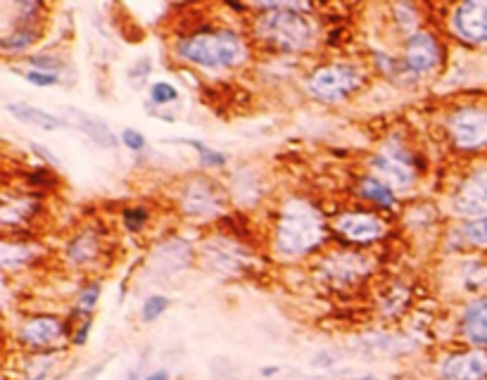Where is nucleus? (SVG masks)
I'll use <instances>...</instances> for the list:
<instances>
[{"label":"nucleus","instance_id":"obj_23","mask_svg":"<svg viewBox=\"0 0 487 380\" xmlns=\"http://www.w3.org/2000/svg\"><path fill=\"white\" fill-rule=\"evenodd\" d=\"M38 259L36 247L29 245V242H10L5 240L3 247H0V264H3L5 271H15V269H24Z\"/></svg>","mask_w":487,"mask_h":380},{"label":"nucleus","instance_id":"obj_22","mask_svg":"<svg viewBox=\"0 0 487 380\" xmlns=\"http://www.w3.org/2000/svg\"><path fill=\"white\" fill-rule=\"evenodd\" d=\"M40 33L43 31L38 26H12L0 38V50H3L5 57L24 55L29 48H33L40 40Z\"/></svg>","mask_w":487,"mask_h":380},{"label":"nucleus","instance_id":"obj_41","mask_svg":"<svg viewBox=\"0 0 487 380\" xmlns=\"http://www.w3.org/2000/svg\"><path fill=\"white\" fill-rule=\"evenodd\" d=\"M50 380H69V371H62V373H57V376H52Z\"/></svg>","mask_w":487,"mask_h":380},{"label":"nucleus","instance_id":"obj_1","mask_svg":"<svg viewBox=\"0 0 487 380\" xmlns=\"http://www.w3.org/2000/svg\"><path fill=\"white\" fill-rule=\"evenodd\" d=\"M254 10H259V17H254L252 33L264 48L288 55H300L314 48L316 26L309 17L314 5L267 3L254 5Z\"/></svg>","mask_w":487,"mask_h":380},{"label":"nucleus","instance_id":"obj_27","mask_svg":"<svg viewBox=\"0 0 487 380\" xmlns=\"http://www.w3.org/2000/svg\"><path fill=\"white\" fill-rule=\"evenodd\" d=\"M176 142H184V145L193 147L195 155H198V162H200L202 169L214 172V169H224L228 164V157L224 152L214 150V147H209V145H205V142H200V140H188L186 138V140H176Z\"/></svg>","mask_w":487,"mask_h":380},{"label":"nucleus","instance_id":"obj_31","mask_svg":"<svg viewBox=\"0 0 487 380\" xmlns=\"http://www.w3.org/2000/svg\"><path fill=\"white\" fill-rule=\"evenodd\" d=\"M172 307V300L167 295H150L140 307V321L143 323H155L157 318H162V314Z\"/></svg>","mask_w":487,"mask_h":380},{"label":"nucleus","instance_id":"obj_10","mask_svg":"<svg viewBox=\"0 0 487 380\" xmlns=\"http://www.w3.org/2000/svg\"><path fill=\"white\" fill-rule=\"evenodd\" d=\"M69 323L55 314H31L17 328V342L31 352H52L65 345Z\"/></svg>","mask_w":487,"mask_h":380},{"label":"nucleus","instance_id":"obj_7","mask_svg":"<svg viewBox=\"0 0 487 380\" xmlns=\"http://www.w3.org/2000/svg\"><path fill=\"white\" fill-rule=\"evenodd\" d=\"M319 276L335 290H349L362 285L374 274V259L362 250H335L323 255L319 264Z\"/></svg>","mask_w":487,"mask_h":380},{"label":"nucleus","instance_id":"obj_2","mask_svg":"<svg viewBox=\"0 0 487 380\" xmlns=\"http://www.w3.org/2000/svg\"><path fill=\"white\" fill-rule=\"evenodd\" d=\"M328 238L326 216L304 198L283 202L274 226V250L286 259H302L319 250Z\"/></svg>","mask_w":487,"mask_h":380},{"label":"nucleus","instance_id":"obj_18","mask_svg":"<svg viewBox=\"0 0 487 380\" xmlns=\"http://www.w3.org/2000/svg\"><path fill=\"white\" fill-rule=\"evenodd\" d=\"M65 112L69 114L72 124L77 126L91 142H96V145L103 147V150H117V142H119L117 135H114V131L103 119L93 117V114L79 110V107H65Z\"/></svg>","mask_w":487,"mask_h":380},{"label":"nucleus","instance_id":"obj_14","mask_svg":"<svg viewBox=\"0 0 487 380\" xmlns=\"http://www.w3.org/2000/svg\"><path fill=\"white\" fill-rule=\"evenodd\" d=\"M452 31L466 43H487V0H466L452 10Z\"/></svg>","mask_w":487,"mask_h":380},{"label":"nucleus","instance_id":"obj_5","mask_svg":"<svg viewBox=\"0 0 487 380\" xmlns=\"http://www.w3.org/2000/svg\"><path fill=\"white\" fill-rule=\"evenodd\" d=\"M179 209L193 221L221 219L228 209V193L209 176H193L179 190Z\"/></svg>","mask_w":487,"mask_h":380},{"label":"nucleus","instance_id":"obj_20","mask_svg":"<svg viewBox=\"0 0 487 380\" xmlns=\"http://www.w3.org/2000/svg\"><path fill=\"white\" fill-rule=\"evenodd\" d=\"M5 110H8L17 121H22L26 126L40 128V131H57V128L67 126V121L62 117L50 114L48 110H43V107H36L29 103H8Z\"/></svg>","mask_w":487,"mask_h":380},{"label":"nucleus","instance_id":"obj_15","mask_svg":"<svg viewBox=\"0 0 487 380\" xmlns=\"http://www.w3.org/2000/svg\"><path fill=\"white\" fill-rule=\"evenodd\" d=\"M440 380H487V352L480 347L452 352L440 362Z\"/></svg>","mask_w":487,"mask_h":380},{"label":"nucleus","instance_id":"obj_38","mask_svg":"<svg viewBox=\"0 0 487 380\" xmlns=\"http://www.w3.org/2000/svg\"><path fill=\"white\" fill-rule=\"evenodd\" d=\"M31 150L36 152V155H40V157H43L45 162H50V167H57V169H60V160H57V157H52L48 147L38 145V142H31Z\"/></svg>","mask_w":487,"mask_h":380},{"label":"nucleus","instance_id":"obj_29","mask_svg":"<svg viewBox=\"0 0 487 380\" xmlns=\"http://www.w3.org/2000/svg\"><path fill=\"white\" fill-rule=\"evenodd\" d=\"M179 98H181L179 88H176L174 84H169V81H155V84L150 86V91H147V100H150V105H155V107L172 105Z\"/></svg>","mask_w":487,"mask_h":380},{"label":"nucleus","instance_id":"obj_39","mask_svg":"<svg viewBox=\"0 0 487 380\" xmlns=\"http://www.w3.org/2000/svg\"><path fill=\"white\" fill-rule=\"evenodd\" d=\"M143 380H172V376H169V371L159 369V371H152V373H145Z\"/></svg>","mask_w":487,"mask_h":380},{"label":"nucleus","instance_id":"obj_34","mask_svg":"<svg viewBox=\"0 0 487 380\" xmlns=\"http://www.w3.org/2000/svg\"><path fill=\"white\" fill-rule=\"evenodd\" d=\"M121 142H124V147L128 152H143L147 145L145 135L140 133L138 128H124V131H121Z\"/></svg>","mask_w":487,"mask_h":380},{"label":"nucleus","instance_id":"obj_36","mask_svg":"<svg viewBox=\"0 0 487 380\" xmlns=\"http://www.w3.org/2000/svg\"><path fill=\"white\" fill-rule=\"evenodd\" d=\"M150 74H152V60H150V57H140V60H136L131 69H128V77H131V81L136 79V81H140V84H143V81H145L147 77H150Z\"/></svg>","mask_w":487,"mask_h":380},{"label":"nucleus","instance_id":"obj_35","mask_svg":"<svg viewBox=\"0 0 487 380\" xmlns=\"http://www.w3.org/2000/svg\"><path fill=\"white\" fill-rule=\"evenodd\" d=\"M91 328H93V318H81V321L74 323V330H72L74 347H84L88 342V335H91Z\"/></svg>","mask_w":487,"mask_h":380},{"label":"nucleus","instance_id":"obj_8","mask_svg":"<svg viewBox=\"0 0 487 380\" xmlns=\"http://www.w3.org/2000/svg\"><path fill=\"white\" fill-rule=\"evenodd\" d=\"M444 135L457 152H480L487 147V107L461 105L444 119Z\"/></svg>","mask_w":487,"mask_h":380},{"label":"nucleus","instance_id":"obj_25","mask_svg":"<svg viewBox=\"0 0 487 380\" xmlns=\"http://www.w3.org/2000/svg\"><path fill=\"white\" fill-rule=\"evenodd\" d=\"M100 293H103V285H100V281L86 283L84 288L79 290L77 300H74V318H77V321L93 316V311H96V307H98Z\"/></svg>","mask_w":487,"mask_h":380},{"label":"nucleus","instance_id":"obj_11","mask_svg":"<svg viewBox=\"0 0 487 380\" xmlns=\"http://www.w3.org/2000/svg\"><path fill=\"white\" fill-rule=\"evenodd\" d=\"M202 262L207 264V269L219 271L226 276H238L252 267V255L242 242L233 240L226 235H214L209 240L202 242L200 247Z\"/></svg>","mask_w":487,"mask_h":380},{"label":"nucleus","instance_id":"obj_42","mask_svg":"<svg viewBox=\"0 0 487 380\" xmlns=\"http://www.w3.org/2000/svg\"><path fill=\"white\" fill-rule=\"evenodd\" d=\"M357 380H381V378H378V376H359Z\"/></svg>","mask_w":487,"mask_h":380},{"label":"nucleus","instance_id":"obj_13","mask_svg":"<svg viewBox=\"0 0 487 380\" xmlns=\"http://www.w3.org/2000/svg\"><path fill=\"white\" fill-rule=\"evenodd\" d=\"M452 209L466 221L487 216V167L471 172L459 183L452 198Z\"/></svg>","mask_w":487,"mask_h":380},{"label":"nucleus","instance_id":"obj_3","mask_svg":"<svg viewBox=\"0 0 487 380\" xmlns=\"http://www.w3.org/2000/svg\"><path fill=\"white\" fill-rule=\"evenodd\" d=\"M176 57L198 69H238L250 60L245 38L226 26L198 29L176 43Z\"/></svg>","mask_w":487,"mask_h":380},{"label":"nucleus","instance_id":"obj_6","mask_svg":"<svg viewBox=\"0 0 487 380\" xmlns=\"http://www.w3.org/2000/svg\"><path fill=\"white\" fill-rule=\"evenodd\" d=\"M369 169L374 176L388 183L395 193L414 188L418 181V167H416L414 155H411L409 147L397 138L383 142V145L371 155Z\"/></svg>","mask_w":487,"mask_h":380},{"label":"nucleus","instance_id":"obj_37","mask_svg":"<svg viewBox=\"0 0 487 380\" xmlns=\"http://www.w3.org/2000/svg\"><path fill=\"white\" fill-rule=\"evenodd\" d=\"M107 369V359H103V362L93 364L91 369H86L84 373H81L79 380H100V376H103V371Z\"/></svg>","mask_w":487,"mask_h":380},{"label":"nucleus","instance_id":"obj_33","mask_svg":"<svg viewBox=\"0 0 487 380\" xmlns=\"http://www.w3.org/2000/svg\"><path fill=\"white\" fill-rule=\"evenodd\" d=\"M19 77H22L26 84L38 86V88H52V86H60V81H62L60 74H48V72H38V69H22Z\"/></svg>","mask_w":487,"mask_h":380},{"label":"nucleus","instance_id":"obj_4","mask_svg":"<svg viewBox=\"0 0 487 380\" xmlns=\"http://www.w3.org/2000/svg\"><path fill=\"white\" fill-rule=\"evenodd\" d=\"M366 84V72L354 62H326L309 74L307 88L321 103H342L359 93Z\"/></svg>","mask_w":487,"mask_h":380},{"label":"nucleus","instance_id":"obj_16","mask_svg":"<svg viewBox=\"0 0 487 380\" xmlns=\"http://www.w3.org/2000/svg\"><path fill=\"white\" fill-rule=\"evenodd\" d=\"M100 255H103V240L93 228H81L65 245V257L74 269H93Z\"/></svg>","mask_w":487,"mask_h":380},{"label":"nucleus","instance_id":"obj_26","mask_svg":"<svg viewBox=\"0 0 487 380\" xmlns=\"http://www.w3.org/2000/svg\"><path fill=\"white\" fill-rule=\"evenodd\" d=\"M378 307H381V311L388 318H397L409 307V290L400 283L392 285V288H388V293L378 300Z\"/></svg>","mask_w":487,"mask_h":380},{"label":"nucleus","instance_id":"obj_9","mask_svg":"<svg viewBox=\"0 0 487 380\" xmlns=\"http://www.w3.org/2000/svg\"><path fill=\"white\" fill-rule=\"evenodd\" d=\"M442 57H444V48L440 43V38L428 29H418L411 36L404 38L400 67L409 77L423 79L442 65Z\"/></svg>","mask_w":487,"mask_h":380},{"label":"nucleus","instance_id":"obj_12","mask_svg":"<svg viewBox=\"0 0 487 380\" xmlns=\"http://www.w3.org/2000/svg\"><path fill=\"white\" fill-rule=\"evenodd\" d=\"M333 230L352 245L366 247L388 235V223L381 219V214H374L369 209H349L335 216Z\"/></svg>","mask_w":487,"mask_h":380},{"label":"nucleus","instance_id":"obj_17","mask_svg":"<svg viewBox=\"0 0 487 380\" xmlns=\"http://www.w3.org/2000/svg\"><path fill=\"white\" fill-rule=\"evenodd\" d=\"M459 330L471 347H487V295H480L466 304L459 318Z\"/></svg>","mask_w":487,"mask_h":380},{"label":"nucleus","instance_id":"obj_21","mask_svg":"<svg viewBox=\"0 0 487 380\" xmlns=\"http://www.w3.org/2000/svg\"><path fill=\"white\" fill-rule=\"evenodd\" d=\"M155 264L152 269H164V274H179V271L188 269V264L193 259V250L186 245L184 240H172L167 245H159V250L155 252Z\"/></svg>","mask_w":487,"mask_h":380},{"label":"nucleus","instance_id":"obj_30","mask_svg":"<svg viewBox=\"0 0 487 380\" xmlns=\"http://www.w3.org/2000/svg\"><path fill=\"white\" fill-rule=\"evenodd\" d=\"M26 65L29 69H38V72H48V74H60L62 77L67 60L60 55H50V52H38V55L26 57Z\"/></svg>","mask_w":487,"mask_h":380},{"label":"nucleus","instance_id":"obj_40","mask_svg":"<svg viewBox=\"0 0 487 380\" xmlns=\"http://www.w3.org/2000/svg\"><path fill=\"white\" fill-rule=\"evenodd\" d=\"M279 366H262L259 373H262V378H274V376H279Z\"/></svg>","mask_w":487,"mask_h":380},{"label":"nucleus","instance_id":"obj_32","mask_svg":"<svg viewBox=\"0 0 487 380\" xmlns=\"http://www.w3.org/2000/svg\"><path fill=\"white\" fill-rule=\"evenodd\" d=\"M147 221H150V209L147 207H126L124 212H121V223H124V228L128 230V233H140Z\"/></svg>","mask_w":487,"mask_h":380},{"label":"nucleus","instance_id":"obj_19","mask_svg":"<svg viewBox=\"0 0 487 380\" xmlns=\"http://www.w3.org/2000/svg\"><path fill=\"white\" fill-rule=\"evenodd\" d=\"M357 195L364 202H369L371 207L381 209V212H395L397 207V193L374 174L362 176L359 183H357Z\"/></svg>","mask_w":487,"mask_h":380},{"label":"nucleus","instance_id":"obj_24","mask_svg":"<svg viewBox=\"0 0 487 380\" xmlns=\"http://www.w3.org/2000/svg\"><path fill=\"white\" fill-rule=\"evenodd\" d=\"M57 352H33L22 366L24 380H48L57 369Z\"/></svg>","mask_w":487,"mask_h":380},{"label":"nucleus","instance_id":"obj_28","mask_svg":"<svg viewBox=\"0 0 487 380\" xmlns=\"http://www.w3.org/2000/svg\"><path fill=\"white\" fill-rule=\"evenodd\" d=\"M461 238L471 247H485L487 250V216L471 219L461 226Z\"/></svg>","mask_w":487,"mask_h":380}]
</instances>
